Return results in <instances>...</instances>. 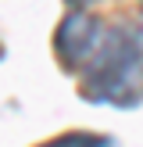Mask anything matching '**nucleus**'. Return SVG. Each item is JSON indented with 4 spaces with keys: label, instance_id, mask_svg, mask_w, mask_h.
<instances>
[{
    "label": "nucleus",
    "instance_id": "nucleus-2",
    "mask_svg": "<svg viewBox=\"0 0 143 147\" xmlns=\"http://www.w3.org/2000/svg\"><path fill=\"white\" fill-rule=\"evenodd\" d=\"M100 40H104V25L93 18L90 11H75L72 7L54 29V54L61 61L64 72H79L90 65V57L97 54Z\"/></svg>",
    "mask_w": 143,
    "mask_h": 147
},
{
    "label": "nucleus",
    "instance_id": "nucleus-3",
    "mask_svg": "<svg viewBox=\"0 0 143 147\" xmlns=\"http://www.w3.org/2000/svg\"><path fill=\"white\" fill-rule=\"evenodd\" d=\"M43 147H111V144L100 133H64V136H54V140L43 144Z\"/></svg>",
    "mask_w": 143,
    "mask_h": 147
},
{
    "label": "nucleus",
    "instance_id": "nucleus-4",
    "mask_svg": "<svg viewBox=\"0 0 143 147\" xmlns=\"http://www.w3.org/2000/svg\"><path fill=\"white\" fill-rule=\"evenodd\" d=\"M86 4H93V0H68V11L75 7V11H86Z\"/></svg>",
    "mask_w": 143,
    "mask_h": 147
},
{
    "label": "nucleus",
    "instance_id": "nucleus-5",
    "mask_svg": "<svg viewBox=\"0 0 143 147\" xmlns=\"http://www.w3.org/2000/svg\"><path fill=\"white\" fill-rule=\"evenodd\" d=\"M140 4H143V0H140Z\"/></svg>",
    "mask_w": 143,
    "mask_h": 147
},
{
    "label": "nucleus",
    "instance_id": "nucleus-1",
    "mask_svg": "<svg viewBox=\"0 0 143 147\" xmlns=\"http://www.w3.org/2000/svg\"><path fill=\"white\" fill-rule=\"evenodd\" d=\"M140 43L129 29L111 25L104 29L97 54L82 68V97L93 104H111V108H136L143 97V79H140Z\"/></svg>",
    "mask_w": 143,
    "mask_h": 147
}]
</instances>
